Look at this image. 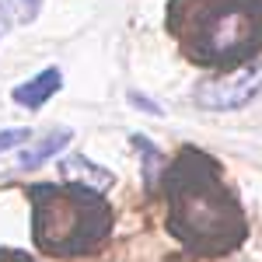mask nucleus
Wrapping results in <instances>:
<instances>
[{"label": "nucleus", "mask_w": 262, "mask_h": 262, "mask_svg": "<svg viewBox=\"0 0 262 262\" xmlns=\"http://www.w3.org/2000/svg\"><path fill=\"white\" fill-rule=\"evenodd\" d=\"M126 98H129V105H137V108H143L147 116H161V105H158V101H150L147 95H140V91H129Z\"/></svg>", "instance_id": "nucleus-11"}, {"label": "nucleus", "mask_w": 262, "mask_h": 262, "mask_svg": "<svg viewBox=\"0 0 262 262\" xmlns=\"http://www.w3.org/2000/svg\"><path fill=\"white\" fill-rule=\"evenodd\" d=\"M25 140H32V129H28V126H14V129H0V154H7V150H14V147H21Z\"/></svg>", "instance_id": "nucleus-10"}, {"label": "nucleus", "mask_w": 262, "mask_h": 262, "mask_svg": "<svg viewBox=\"0 0 262 262\" xmlns=\"http://www.w3.org/2000/svg\"><path fill=\"white\" fill-rule=\"evenodd\" d=\"M168 231L196 255H227L248 238V217L221 164L200 147H182L161 175Z\"/></svg>", "instance_id": "nucleus-1"}, {"label": "nucleus", "mask_w": 262, "mask_h": 262, "mask_svg": "<svg viewBox=\"0 0 262 262\" xmlns=\"http://www.w3.org/2000/svg\"><path fill=\"white\" fill-rule=\"evenodd\" d=\"M129 140H133V147H137V154L143 158V164H140V168H143V185H147V192H154V189H158V179H161L164 168H168V158H164V154L147 140L143 133H133Z\"/></svg>", "instance_id": "nucleus-7"}, {"label": "nucleus", "mask_w": 262, "mask_h": 262, "mask_svg": "<svg viewBox=\"0 0 262 262\" xmlns=\"http://www.w3.org/2000/svg\"><path fill=\"white\" fill-rule=\"evenodd\" d=\"M60 171H63V179H67V182H84V179H95V189H101V192H105V189H108V185L116 182V175H112V171L98 168L95 161H88V158H81V154H77V158H67ZM84 185H88V182H84Z\"/></svg>", "instance_id": "nucleus-8"}, {"label": "nucleus", "mask_w": 262, "mask_h": 262, "mask_svg": "<svg viewBox=\"0 0 262 262\" xmlns=\"http://www.w3.org/2000/svg\"><path fill=\"white\" fill-rule=\"evenodd\" d=\"M11 25H18L14 21V11H11V0H0V39L11 32Z\"/></svg>", "instance_id": "nucleus-12"}, {"label": "nucleus", "mask_w": 262, "mask_h": 262, "mask_svg": "<svg viewBox=\"0 0 262 262\" xmlns=\"http://www.w3.org/2000/svg\"><path fill=\"white\" fill-rule=\"evenodd\" d=\"M11 11H14L18 25H32L42 11V0H11Z\"/></svg>", "instance_id": "nucleus-9"}, {"label": "nucleus", "mask_w": 262, "mask_h": 262, "mask_svg": "<svg viewBox=\"0 0 262 262\" xmlns=\"http://www.w3.org/2000/svg\"><path fill=\"white\" fill-rule=\"evenodd\" d=\"M164 28L189 63L238 70L262 53V0H168Z\"/></svg>", "instance_id": "nucleus-2"}, {"label": "nucleus", "mask_w": 262, "mask_h": 262, "mask_svg": "<svg viewBox=\"0 0 262 262\" xmlns=\"http://www.w3.org/2000/svg\"><path fill=\"white\" fill-rule=\"evenodd\" d=\"M74 140V129H53L49 137H42V140H35V143H28L25 150L18 154V164L25 168V171H32V168H42L46 161H53L56 154H60L67 143Z\"/></svg>", "instance_id": "nucleus-6"}, {"label": "nucleus", "mask_w": 262, "mask_h": 262, "mask_svg": "<svg viewBox=\"0 0 262 262\" xmlns=\"http://www.w3.org/2000/svg\"><path fill=\"white\" fill-rule=\"evenodd\" d=\"M0 262H35V259L25 255V252H14V248H4V252H0Z\"/></svg>", "instance_id": "nucleus-13"}, {"label": "nucleus", "mask_w": 262, "mask_h": 262, "mask_svg": "<svg viewBox=\"0 0 262 262\" xmlns=\"http://www.w3.org/2000/svg\"><path fill=\"white\" fill-rule=\"evenodd\" d=\"M262 98V60L245 63L217 81H203L192 91V101L206 112H238Z\"/></svg>", "instance_id": "nucleus-4"}, {"label": "nucleus", "mask_w": 262, "mask_h": 262, "mask_svg": "<svg viewBox=\"0 0 262 262\" xmlns=\"http://www.w3.org/2000/svg\"><path fill=\"white\" fill-rule=\"evenodd\" d=\"M32 203V242L46 255H84L112 234V203L101 189L84 182H35Z\"/></svg>", "instance_id": "nucleus-3"}, {"label": "nucleus", "mask_w": 262, "mask_h": 262, "mask_svg": "<svg viewBox=\"0 0 262 262\" xmlns=\"http://www.w3.org/2000/svg\"><path fill=\"white\" fill-rule=\"evenodd\" d=\"M60 88H63V70L60 67H46V70H39L35 77H28L25 84H18V88L11 91V98H14V105L28 108V112H39Z\"/></svg>", "instance_id": "nucleus-5"}]
</instances>
